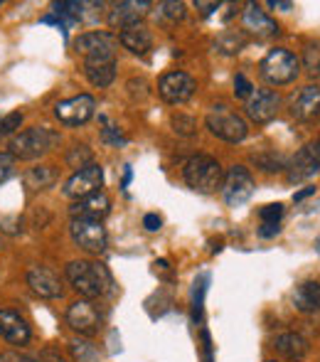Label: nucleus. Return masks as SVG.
Here are the masks:
<instances>
[{
  "instance_id": "c9c22d12",
  "label": "nucleus",
  "mask_w": 320,
  "mask_h": 362,
  "mask_svg": "<svg viewBox=\"0 0 320 362\" xmlns=\"http://www.w3.org/2000/svg\"><path fill=\"white\" fill-rule=\"evenodd\" d=\"M235 96L237 99H251L254 96V84L244 74L235 76Z\"/></svg>"
},
{
  "instance_id": "f704fd0d",
  "label": "nucleus",
  "mask_w": 320,
  "mask_h": 362,
  "mask_svg": "<svg viewBox=\"0 0 320 362\" xmlns=\"http://www.w3.org/2000/svg\"><path fill=\"white\" fill-rule=\"evenodd\" d=\"M259 217H261L263 224H278V219L283 217V205L276 202V205H263L259 210Z\"/></svg>"
},
{
  "instance_id": "39448f33",
  "label": "nucleus",
  "mask_w": 320,
  "mask_h": 362,
  "mask_svg": "<svg viewBox=\"0 0 320 362\" xmlns=\"http://www.w3.org/2000/svg\"><path fill=\"white\" fill-rule=\"evenodd\" d=\"M205 126L210 129L212 136L227 141V144H242V141L247 139V134H249L247 121H244L239 114H235V111H230L227 106H222V104L212 106V111L207 114V119H205Z\"/></svg>"
},
{
  "instance_id": "b1692460",
  "label": "nucleus",
  "mask_w": 320,
  "mask_h": 362,
  "mask_svg": "<svg viewBox=\"0 0 320 362\" xmlns=\"http://www.w3.org/2000/svg\"><path fill=\"white\" fill-rule=\"evenodd\" d=\"M84 74L91 86L106 89L116 79V59L114 62H84Z\"/></svg>"
},
{
  "instance_id": "5701e85b",
  "label": "nucleus",
  "mask_w": 320,
  "mask_h": 362,
  "mask_svg": "<svg viewBox=\"0 0 320 362\" xmlns=\"http://www.w3.org/2000/svg\"><path fill=\"white\" fill-rule=\"evenodd\" d=\"M293 305L301 313H320V284L306 281L293 291Z\"/></svg>"
},
{
  "instance_id": "4be33fe9",
  "label": "nucleus",
  "mask_w": 320,
  "mask_h": 362,
  "mask_svg": "<svg viewBox=\"0 0 320 362\" xmlns=\"http://www.w3.org/2000/svg\"><path fill=\"white\" fill-rule=\"evenodd\" d=\"M273 350L288 362H301L308 355V340L298 333H283L273 340Z\"/></svg>"
},
{
  "instance_id": "f257e3e1",
  "label": "nucleus",
  "mask_w": 320,
  "mask_h": 362,
  "mask_svg": "<svg viewBox=\"0 0 320 362\" xmlns=\"http://www.w3.org/2000/svg\"><path fill=\"white\" fill-rule=\"evenodd\" d=\"M67 279L74 286V291L89 300L101 298V296H106L111 286H114L109 269L99 262H86V259L67 264Z\"/></svg>"
},
{
  "instance_id": "1a4fd4ad",
  "label": "nucleus",
  "mask_w": 320,
  "mask_h": 362,
  "mask_svg": "<svg viewBox=\"0 0 320 362\" xmlns=\"http://www.w3.org/2000/svg\"><path fill=\"white\" fill-rule=\"evenodd\" d=\"M254 177L244 165H232L222 180V195L230 207H239L254 195Z\"/></svg>"
},
{
  "instance_id": "f3484780",
  "label": "nucleus",
  "mask_w": 320,
  "mask_h": 362,
  "mask_svg": "<svg viewBox=\"0 0 320 362\" xmlns=\"http://www.w3.org/2000/svg\"><path fill=\"white\" fill-rule=\"evenodd\" d=\"M28 286L40 298H59L64 293L62 279L47 267H32L28 272Z\"/></svg>"
},
{
  "instance_id": "aec40b11",
  "label": "nucleus",
  "mask_w": 320,
  "mask_h": 362,
  "mask_svg": "<svg viewBox=\"0 0 320 362\" xmlns=\"http://www.w3.org/2000/svg\"><path fill=\"white\" fill-rule=\"evenodd\" d=\"M72 217H86V219H104L106 215L111 212V200L106 192H94V195L89 197H81L72 205Z\"/></svg>"
},
{
  "instance_id": "f03ea898",
  "label": "nucleus",
  "mask_w": 320,
  "mask_h": 362,
  "mask_svg": "<svg viewBox=\"0 0 320 362\" xmlns=\"http://www.w3.org/2000/svg\"><path fill=\"white\" fill-rule=\"evenodd\" d=\"M182 177L195 192L210 195L217 187H222L225 170H222L220 160H215L212 156H192L187 158L185 168H182Z\"/></svg>"
},
{
  "instance_id": "393cba45",
  "label": "nucleus",
  "mask_w": 320,
  "mask_h": 362,
  "mask_svg": "<svg viewBox=\"0 0 320 362\" xmlns=\"http://www.w3.org/2000/svg\"><path fill=\"white\" fill-rule=\"evenodd\" d=\"M54 182H57V173H54V168H49V165L30 168L28 175H25V185H28L30 190H47V187H52Z\"/></svg>"
},
{
  "instance_id": "37998d69",
  "label": "nucleus",
  "mask_w": 320,
  "mask_h": 362,
  "mask_svg": "<svg viewBox=\"0 0 320 362\" xmlns=\"http://www.w3.org/2000/svg\"><path fill=\"white\" fill-rule=\"evenodd\" d=\"M202 353H205V362H215V358H212V338H210V330H202Z\"/></svg>"
},
{
  "instance_id": "72a5a7b5",
  "label": "nucleus",
  "mask_w": 320,
  "mask_h": 362,
  "mask_svg": "<svg viewBox=\"0 0 320 362\" xmlns=\"http://www.w3.org/2000/svg\"><path fill=\"white\" fill-rule=\"evenodd\" d=\"M20 124H23V114H20V111H13V114L3 116V119H0V136L15 134V131L20 129Z\"/></svg>"
},
{
  "instance_id": "09e8293b",
  "label": "nucleus",
  "mask_w": 320,
  "mask_h": 362,
  "mask_svg": "<svg viewBox=\"0 0 320 362\" xmlns=\"http://www.w3.org/2000/svg\"><path fill=\"white\" fill-rule=\"evenodd\" d=\"M129 182H131V168L126 165V173H124V187H129Z\"/></svg>"
},
{
  "instance_id": "2f4dec72",
  "label": "nucleus",
  "mask_w": 320,
  "mask_h": 362,
  "mask_svg": "<svg viewBox=\"0 0 320 362\" xmlns=\"http://www.w3.org/2000/svg\"><path fill=\"white\" fill-rule=\"evenodd\" d=\"M172 131H175L177 136H185V139H192V136L197 134V121L192 119V116H185V114H175L170 121Z\"/></svg>"
},
{
  "instance_id": "6e6552de",
  "label": "nucleus",
  "mask_w": 320,
  "mask_h": 362,
  "mask_svg": "<svg viewBox=\"0 0 320 362\" xmlns=\"http://www.w3.org/2000/svg\"><path fill=\"white\" fill-rule=\"evenodd\" d=\"M197 91V81L195 76H190L187 72H167L158 79V94L165 104H185L192 99V94Z\"/></svg>"
},
{
  "instance_id": "0eeeda50",
  "label": "nucleus",
  "mask_w": 320,
  "mask_h": 362,
  "mask_svg": "<svg viewBox=\"0 0 320 362\" xmlns=\"http://www.w3.org/2000/svg\"><path fill=\"white\" fill-rule=\"evenodd\" d=\"M69 234H72L74 244L79 249L89 254H101L109 244V237H106V229L99 219H86V217H72V224H69Z\"/></svg>"
},
{
  "instance_id": "4c0bfd02",
  "label": "nucleus",
  "mask_w": 320,
  "mask_h": 362,
  "mask_svg": "<svg viewBox=\"0 0 320 362\" xmlns=\"http://www.w3.org/2000/svg\"><path fill=\"white\" fill-rule=\"evenodd\" d=\"M101 139H104V144H109V146H124L126 144V139L121 136V131L116 129V126H109V124L101 129Z\"/></svg>"
},
{
  "instance_id": "473e14b6",
  "label": "nucleus",
  "mask_w": 320,
  "mask_h": 362,
  "mask_svg": "<svg viewBox=\"0 0 320 362\" xmlns=\"http://www.w3.org/2000/svg\"><path fill=\"white\" fill-rule=\"evenodd\" d=\"M303 67L311 76H320V42H311L303 52Z\"/></svg>"
},
{
  "instance_id": "ddd939ff",
  "label": "nucleus",
  "mask_w": 320,
  "mask_h": 362,
  "mask_svg": "<svg viewBox=\"0 0 320 362\" xmlns=\"http://www.w3.org/2000/svg\"><path fill=\"white\" fill-rule=\"evenodd\" d=\"M288 182H301L308 180L311 175H316L320 170V141H313V144L303 146L296 156L288 163Z\"/></svg>"
},
{
  "instance_id": "a18cd8bd",
  "label": "nucleus",
  "mask_w": 320,
  "mask_h": 362,
  "mask_svg": "<svg viewBox=\"0 0 320 362\" xmlns=\"http://www.w3.org/2000/svg\"><path fill=\"white\" fill-rule=\"evenodd\" d=\"M195 5L202 10V15H205V18H207V15H212L217 8H220V3H202V0H200V3H195Z\"/></svg>"
},
{
  "instance_id": "cd10ccee",
  "label": "nucleus",
  "mask_w": 320,
  "mask_h": 362,
  "mask_svg": "<svg viewBox=\"0 0 320 362\" xmlns=\"http://www.w3.org/2000/svg\"><path fill=\"white\" fill-rule=\"evenodd\" d=\"M155 18L162 25H177L180 20H185V3H175V0H165L155 10Z\"/></svg>"
},
{
  "instance_id": "4468645a",
  "label": "nucleus",
  "mask_w": 320,
  "mask_h": 362,
  "mask_svg": "<svg viewBox=\"0 0 320 362\" xmlns=\"http://www.w3.org/2000/svg\"><path fill=\"white\" fill-rule=\"evenodd\" d=\"M148 10H150L148 0H124V3H116L109 10L106 23H109L111 30H126L131 25H138L148 15Z\"/></svg>"
},
{
  "instance_id": "c03bdc74",
  "label": "nucleus",
  "mask_w": 320,
  "mask_h": 362,
  "mask_svg": "<svg viewBox=\"0 0 320 362\" xmlns=\"http://www.w3.org/2000/svg\"><path fill=\"white\" fill-rule=\"evenodd\" d=\"M278 232H281V224H261V227H259V237H263V239L276 237Z\"/></svg>"
},
{
  "instance_id": "e433bc0d",
  "label": "nucleus",
  "mask_w": 320,
  "mask_h": 362,
  "mask_svg": "<svg viewBox=\"0 0 320 362\" xmlns=\"http://www.w3.org/2000/svg\"><path fill=\"white\" fill-rule=\"evenodd\" d=\"M15 175V158L10 153H0V185Z\"/></svg>"
},
{
  "instance_id": "c85d7f7f",
  "label": "nucleus",
  "mask_w": 320,
  "mask_h": 362,
  "mask_svg": "<svg viewBox=\"0 0 320 362\" xmlns=\"http://www.w3.org/2000/svg\"><path fill=\"white\" fill-rule=\"evenodd\" d=\"M69 353H72L74 362H99V350L84 338H74L69 343Z\"/></svg>"
},
{
  "instance_id": "3c124183",
  "label": "nucleus",
  "mask_w": 320,
  "mask_h": 362,
  "mask_svg": "<svg viewBox=\"0 0 320 362\" xmlns=\"http://www.w3.org/2000/svg\"><path fill=\"white\" fill-rule=\"evenodd\" d=\"M268 362H276V360H268Z\"/></svg>"
},
{
  "instance_id": "a211bd4d",
  "label": "nucleus",
  "mask_w": 320,
  "mask_h": 362,
  "mask_svg": "<svg viewBox=\"0 0 320 362\" xmlns=\"http://www.w3.org/2000/svg\"><path fill=\"white\" fill-rule=\"evenodd\" d=\"M242 20H244V28H247L251 35H256L259 40H271V37H276V35L281 33V30H278V25L273 23V20L268 18V15L263 13L256 3H249L247 8H244Z\"/></svg>"
},
{
  "instance_id": "ea45409f",
  "label": "nucleus",
  "mask_w": 320,
  "mask_h": 362,
  "mask_svg": "<svg viewBox=\"0 0 320 362\" xmlns=\"http://www.w3.org/2000/svg\"><path fill=\"white\" fill-rule=\"evenodd\" d=\"M37 362H69L64 358L62 353H59L57 348H45L42 353H40V360Z\"/></svg>"
},
{
  "instance_id": "9b49d317",
  "label": "nucleus",
  "mask_w": 320,
  "mask_h": 362,
  "mask_svg": "<svg viewBox=\"0 0 320 362\" xmlns=\"http://www.w3.org/2000/svg\"><path fill=\"white\" fill-rule=\"evenodd\" d=\"M101 185H104V168L91 163V165L81 168V170H77L69 177L67 185H64V195L77 202L81 197H89L94 192H99Z\"/></svg>"
},
{
  "instance_id": "a19ab883",
  "label": "nucleus",
  "mask_w": 320,
  "mask_h": 362,
  "mask_svg": "<svg viewBox=\"0 0 320 362\" xmlns=\"http://www.w3.org/2000/svg\"><path fill=\"white\" fill-rule=\"evenodd\" d=\"M0 362H37V360L30 358V355H25V353H15V350H10V353L0 355Z\"/></svg>"
},
{
  "instance_id": "7ed1b4c3",
  "label": "nucleus",
  "mask_w": 320,
  "mask_h": 362,
  "mask_svg": "<svg viewBox=\"0 0 320 362\" xmlns=\"http://www.w3.org/2000/svg\"><path fill=\"white\" fill-rule=\"evenodd\" d=\"M57 144H59L57 131L47 129V126H32V129L23 131V134H18L10 141L8 153L15 160H18V158L20 160H35V158L49 153Z\"/></svg>"
},
{
  "instance_id": "de8ad7c7",
  "label": "nucleus",
  "mask_w": 320,
  "mask_h": 362,
  "mask_svg": "<svg viewBox=\"0 0 320 362\" xmlns=\"http://www.w3.org/2000/svg\"><path fill=\"white\" fill-rule=\"evenodd\" d=\"M268 8H273V10H291L293 8V3H283V0H271V3H268Z\"/></svg>"
},
{
  "instance_id": "20e7f679",
  "label": "nucleus",
  "mask_w": 320,
  "mask_h": 362,
  "mask_svg": "<svg viewBox=\"0 0 320 362\" xmlns=\"http://www.w3.org/2000/svg\"><path fill=\"white\" fill-rule=\"evenodd\" d=\"M298 69H301L298 57L283 47L268 49V54L261 59V64H259V72H261L263 81L271 86H283V84L296 81Z\"/></svg>"
},
{
  "instance_id": "79ce46f5",
  "label": "nucleus",
  "mask_w": 320,
  "mask_h": 362,
  "mask_svg": "<svg viewBox=\"0 0 320 362\" xmlns=\"http://www.w3.org/2000/svg\"><path fill=\"white\" fill-rule=\"evenodd\" d=\"M143 227L148 229V232H158V229L162 227V219L160 215H155V212H150V215L143 217Z\"/></svg>"
},
{
  "instance_id": "423d86ee",
  "label": "nucleus",
  "mask_w": 320,
  "mask_h": 362,
  "mask_svg": "<svg viewBox=\"0 0 320 362\" xmlns=\"http://www.w3.org/2000/svg\"><path fill=\"white\" fill-rule=\"evenodd\" d=\"M119 40L111 33H84L74 40V49L86 62H114Z\"/></svg>"
},
{
  "instance_id": "8fccbe9b",
  "label": "nucleus",
  "mask_w": 320,
  "mask_h": 362,
  "mask_svg": "<svg viewBox=\"0 0 320 362\" xmlns=\"http://www.w3.org/2000/svg\"><path fill=\"white\" fill-rule=\"evenodd\" d=\"M316 254H318V257H320V237L316 239Z\"/></svg>"
},
{
  "instance_id": "7c9ffc66",
  "label": "nucleus",
  "mask_w": 320,
  "mask_h": 362,
  "mask_svg": "<svg viewBox=\"0 0 320 362\" xmlns=\"http://www.w3.org/2000/svg\"><path fill=\"white\" fill-rule=\"evenodd\" d=\"M91 163H94V153H91L89 146L77 144L67 151V165L69 168H77V170H81V168L91 165Z\"/></svg>"
},
{
  "instance_id": "2eb2a0df",
  "label": "nucleus",
  "mask_w": 320,
  "mask_h": 362,
  "mask_svg": "<svg viewBox=\"0 0 320 362\" xmlns=\"http://www.w3.org/2000/svg\"><path fill=\"white\" fill-rule=\"evenodd\" d=\"M278 111H281V96L271 89L256 91L247 104V116L254 124H268L276 119Z\"/></svg>"
},
{
  "instance_id": "49530a36",
  "label": "nucleus",
  "mask_w": 320,
  "mask_h": 362,
  "mask_svg": "<svg viewBox=\"0 0 320 362\" xmlns=\"http://www.w3.org/2000/svg\"><path fill=\"white\" fill-rule=\"evenodd\" d=\"M313 192H316V187H303L301 192H296V195H293V202L306 200V197H308V195H313Z\"/></svg>"
},
{
  "instance_id": "a878e982",
  "label": "nucleus",
  "mask_w": 320,
  "mask_h": 362,
  "mask_svg": "<svg viewBox=\"0 0 320 362\" xmlns=\"http://www.w3.org/2000/svg\"><path fill=\"white\" fill-rule=\"evenodd\" d=\"M251 163L259 168V170H263V173H283L288 168L286 156H281V153H276V151H259V153H254Z\"/></svg>"
},
{
  "instance_id": "c756f323",
  "label": "nucleus",
  "mask_w": 320,
  "mask_h": 362,
  "mask_svg": "<svg viewBox=\"0 0 320 362\" xmlns=\"http://www.w3.org/2000/svg\"><path fill=\"white\" fill-rule=\"evenodd\" d=\"M207 284H210V276H207V274H202V276L195 281V288H192V320H195V323H200V318H202Z\"/></svg>"
},
{
  "instance_id": "dca6fc26",
  "label": "nucleus",
  "mask_w": 320,
  "mask_h": 362,
  "mask_svg": "<svg viewBox=\"0 0 320 362\" xmlns=\"http://www.w3.org/2000/svg\"><path fill=\"white\" fill-rule=\"evenodd\" d=\"M0 338L8 340L10 345H28L32 338V328L18 310L0 308Z\"/></svg>"
},
{
  "instance_id": "f8f14e48",
  "label": "nucleus",
  "mask_w": 320,
  "mask_h": 362,
  "mask_svg": "<svg viewBox=\"0 0 320 362\" xmlns=\"http://www.w3.org/2000/svg\"><path fill=\"white\" fill-rule=\"evenodd\" d=\"M67 323L79 335H96L101 328V313L89 298H79L67 308Z\"/></svg>"
},
{
  "instance_id": "6ab92c4d",
  "label": "nucleus",
  "mask_w": 320,
  "mask_h": 362,
  "mask_svg": "<svg viewBox=\"0 0 320 362\" xmlns=\"http://www.w3.org/2000/svg\"><path fill=\"white\" fill-rule=\"evenodd\" d=\"M291 116L298 121H313L320 116V86L308 84L291 99Z\"/></svg>"
},
{
  "instance_id": "58836bf2",
  "label": "nucleus",
  "mask_w": 320,
  "mask_h": 362,
  "mask_svg": "<svg viewBox=\"0 0 320 362\" xmlns=\"http://www.w3.org/2000/svg\"><path fill=\"white\" fill-rule=\"evenodd\" d=\"M126 89L131 91L134 99H146V96H148V84H146L143 79H131L129 84H126Z\"/></svg>"
},
{
  "instance_id": "412c9836",
  "label": "nucleus",
  "mask_w": 320,
  "mask_h": 362,
  "mask_svg": "<svg viewBox=\"0 0 320 362\" xmlns=\"http://www.w3.org/2000/svg\"><path fill=\"white\" fill-rule=\"evenodd\" d=\"M119 42L124 45L131 54H146L153 49V35H150V30L146 28L143 23H138V25H131V28L121 30Z\"/></svg>"
},
{
  "instance_id": "9d476101",
  "label": "nucleus",
  "mask_w": 320,
  "mask_h": 362,
  "mask_svg": "<svg viewBox=\"0 0 320 362\" xmlns=\"http://www.w3.org/2000/svg\"><path fill=\"white\" fill-rule=\"evenodd\" d=\"M96 99L91 94H79L72 99H64L54 106V116L64 126H84L86 121L94 119Z\"/></svg>"
},
{
  "instance_id": "bb28decb",
  "label": "nucleus",
  "mask_w": 320,
  "mask_h": 362,
  "mask_svg": "<svg viewBox=\"0 0 320 362\" xmlns=\"http://www.w3.org/2000/svg\"><path fill=\"white\" fill-rule=\"evenodd\" d=\"M244 47H247V37L242 33H235V30H227L215 40V49L222 54H239Z\"/></svg>"
}]
</instances>
